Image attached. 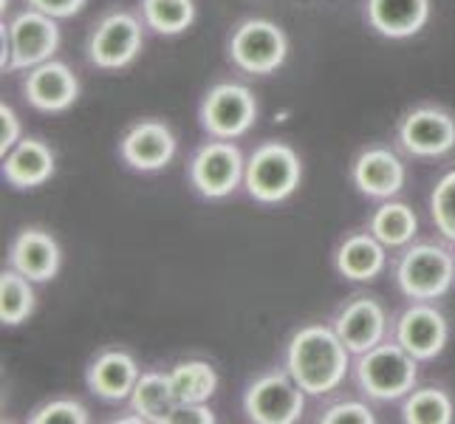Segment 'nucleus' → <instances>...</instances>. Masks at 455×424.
Here are the masks:
<instances>
[{"label": "nucleus", "instance_id": "nucleus-1", "mask_svg": "<svg viewBox=\"0 0 455 424\" xmlns=\"http://www.w3.org/2000/svg\"><path fill=\"white\" fill-rule=\"evenodd\" d=\"M286 371L308 396L334 394L351 371V351L334 325H306L286 345Z\"/></svg>", "mask_w": 455, "mask_h": 424}, {"label": "nucleus", "instance_id": "nucleus-2", "mask_svg": "<svg viewBox=\"0 0 455 424\" xmlns=\"http://www.w3.org/2000/svg\"><path fill=\"white\" fill-rule=\"evenodd\" d=\"M354 376L365 396L376 402H396L416 388L419 359L407 354L399 342H379L376 348L359 354Z\"/></svg>", "mask_w": 455, "mask_h": 424}, {"label": "nucleus", "instance_id": "nucleus-3", "mask_svg": "<svg viewBox=\"0 0 455 424\" xmlns=\"http://www.w3.org/2000/svg\"><path fill=\"white\" fill-rule=\"evenodd\" d=\"M303 179L300 156L286 141H263L246 159V193L258 204H280L297 193Z\"/></svg>", "mask_w": 455, "mask_h": 424}, {"label": "nucleus", "instance_id": "nucleus-4", "mask_svg": "<svg viewBox=\"0 0 455 424\" xmlns=\"http://www.w3.org/2000/svg\"><path fill=\"white\" fill-rule=\"evenodd\" d=\"M60 40L57 18L28 6L4 26V71H31L54 60Z\"/></svg>", "mask_w": 455, "mask_h": 424}, {"label": "nucleus", "instance_id": "nucleus-5", "mask_svg": "<svg viewBox=\"0 0 455 424\" xmlns=\"http://www.w3.org/2000/svg\"><path fill=\"white\" fill-rule=\"evenodd\" d=\"M455 280V252L435 244H413L396 263V283L404 297L430 303L444 297Z\"/></svg>", "mask_w": 455, "mask_h": 424}, {"label": "nucleus", "instance_id": "nucleus-6", "mask_svg": "<svg viewBox=\"0 0 455 424\" xmlns=\"http://www.w3.org/2000/svg\"><path fill=\"white\" fill-rule=\"evenodd\" d=\"M229 57L246 74H275L289 57V37L277 23L266 18H249L238 23L229 37Z\"/></svg>", "mask_w": 455, "mask_h": 424}, {"label": "nucleus", "instance_id": "nucleus-7", "mask_svg": "<svg viewBox=\"0 0 455 424\" xmlns=\"http://www.w3.org/2000/svg\"><path fill=\"white\" fill-rule=\"evenodd\" d=\"M306 390L291 380L286 371H269L246 388L243 413L258 424H294L303 419Z\"/></svg>", "mask_w": 455, "mask_h": 424}, {"label": "nucleus", "instance_id": "nucleus-8", "mask_svg": "<svg viewBox=\"0 0 455 424\" xmlns=\"http://www.w3.org/2000/svg\"><path fill=\"white\" fill-rule=\"evenodd\" d=\"M145 49L142 20L131 12H111L93 26L88 37V60L102 71H122Z\"/></svg>", "mask_w": 455, "mask_h": 424}, {"label": "nucleus", "instance_id": "nucleus-9", "mask_svg": "<svg viewBox=\"0 0 455 424\" xmlns=\"http://www.w3.org/2000/svg\"><path fill=\"white\" fill-rule=\"evenodd\" d=\"M201 128L212 139H241L258 122L255 93L241 83H218L201 102Z\"/></svg>", "mask_w": 455, "mask_h": 424}, {"label": "nucleus", "instance_id": "nucleus-10", "mask_svg": "<svg viewBox=\"0 0 455 424\" xmlns=\"http://www.w3.org/2000/svg\"><path fill=\"white\" fill-rule=\"evenodd\" d=\"M246 176V162L238 145L215 139L201 145L190 162V184L204 198H227L238 190Z\"/></svg>", "mask_w": 455, "mask_h": 424}, {"label": "nucleus", "instance_id": "nucleus-11", "mask_svg": "<svg viewBox=\"0 0 455 424\" xmlns=\"http://www.w3.org/2000/svg\"><path fill=\"white\" fill-rule=\"evenodd\" d=\"M399 145L416 159H438L455 148V119L442 108L421 105L399 122Z\"/></svg>", "mask_w": 455, "mask_h": 424}, {"label": "nucleus", "instance_id": "nucleus-12", "mask_svg": "<svg viewBox=\"0 0 455 424\" xmlns=\"http://www.w3.org/2000/svg\"><path fill=\"white\" fill-rule=\"evenodd\" d=\"M334 332L351 354H365L387 337V311L368 294H356L345 303L334 317Z\"/></svg>", "mask_w": 455, "mask_h": 424}, {"label": "nucleus", "instance_id": "nucleus-13", "mask_svg": "<svg viewBox=\"0 0 455 424\" xmlns=\"http://www.w3.org/2000/svg\"><path fill=\"white\" fill-rule=\"evenodd\" d=\"M450 340L447 317L435 306L416 300L411 308L402 311L396 320V342L407 354H413L419 363H430L444 351Z\"/></svg>", "mask_w": 455, "mask_h": 424}, {"label": "nucleus", "instance_id": "nucleus-14", "mask_svg": "<svg viewBox=\"0 0 455 424\" xmlns=\"http://www.w3.org/2000/svg\"><path fill=\"white\" fill-rule=\"evenodd\" d=\"M26 102L40 114H66L80 100V80L60 60H49L31 68L23 80Z\"/></svg>", "mask_w": 455, "mask_h": 424}, {"label": "nucleus", "instance_id": "nucleus-15", "mask_svg": "<svg viewBox=\"0 0 455 424\" xmlns=\"http://www.w3.org/2000/svg\"><path fill=\"white\" fill-rule=\"evenodd\" d=\"M179 141L172 131L159 119H142L122 136L119 153L128 167L139 172H156L172 162Z\"/></svg>", "mask_w": 455, "mask_h": 424}, {"label": "nucleus", "instance_id": "nucleus-16", "mask_svg": "<svg viewBox=\"0 0 455 424\" xmlns=\"http://www.w3.org/2000/svg\"><path fill=\"white\" fill-rule=\"evenodd\" d=\"M404 164L402 159L387 148H368L354 159L351 164V181L363 196L387 201L402 193L404 187Z\"/></svg>", "mask_w": 455, "mask_h": 424}, {"label": "nucleus", "instance_id": "nucleus-17", "mask_svg": "<svg viewBox=\"0 0 455 424\" xmlns=\"http://www.w3.org/2000/svg\"><path fill=\"white\" fill-rule=\"evenodd\" d=\"M142 376V368H139L136 359L128 351H102L93 363L88 365L85 382L93 396H100L102 402H124L131 399L133 388Z\"/></svg>", "mask_w": 455, "mask_h": 424}, {"label": "nucleus", "instance_id": "nucleus-18", "mask_svg": "<svg viewBox=\"0 0 455 424\" xmlns=\"http://www.w3.org/2000/svg\"><path fill=\"white\" fill-rule=\"evenodd\" d=\"M365 18L387 40L416 37L430 20V0H365Z\"/></svg>", "mask_w": 455, "mask_h": 424}, {"label": "nucleus", "instance_id": "nucleus-19", "mask_svg": "<svg viewBox=\"0 0 455 424\" xmlns=\"http://www.w3.org/2000/svg\"><path fill=\"white\" fill-rule=\"evenodd\" d=\"M60 244L43 229H23L9 246V263L12 269L26 275L31 283H45L57 277L60 272Z\"/></svg>", "mask_w": 455, "mask_h": 424}, {"label": "nucleus", "instance_id": "nucleus-20", "mask_svg": "<svg viewBox=\"0 0 455 424\" xmlns=\"http://www.w3.org/2000/svg\"><path fill=\"white\" fill-rule=\"evenodd\" d=\"M54 150L40 139H20L4 156V179L14 190H35L54 176Z\"/></svg>", "mask_w": 455, "mask_h": 424}, {"label": "nucleus", "instance_id": "nucleus-21", "mask_svg": "<svg viewBox=\"0 0 455 424\" xmlns=\"http://www.w3.org/2000/svg\"><path fill=\"white\" fill-rule=\"evenodd\" d=\"M337 272L345 280H354V283H371L376 280L387 266V246L376 238V235L368 232H351L337 246Z\"/></svg>", "mask_w": 455, "mask_h": 424}, {"label": "nucleus", "instance_id": "nucleus-22", "mask_svg": "<svg viewBox=\"0 0 455 424\" xmlns=\"http://www.w3.org/2000/svg\"><path fill=\"white\" fill-rule=\"evenodd\" d=\"M131 411L136 413V421L150 424H167L172 411L179 407V396L172 390L170 371H145L131 394Z\"/></svg>", "mask_w": 455, "mask_h": 424}, {"label": "nucleus", "instance_id": "nucleus-23", "mask_svg": "<svg viewBox=\"0 0 455 424\" xmlns=\"http://www.w3.org/2000/svg\"><path fill=\"white\" fill-rule=\"evenodd\" d=\"M368 229L387 249H402V246H411L413 238L419 235V218H416V212L407 207L404 201L387 198V201H382L379 207L373 210L371 221H368Z\"/></svg>", "mask_w": 455, "mask_h": 424}, {"label": "nucleus", "instance_id": "nucleus-24", "mask_svg": "<svg viewBox=\"0 0 455 424\" xmlns=\"http://www.w3.org/2000/svg\"><path fill=\"white\" fill-rule=\"evenodd\" d=\"M170 382L179 396V404L210 402L218 390V373L207 359H184V363L170 368Z\"/></svg>", "mask_w": 455, "mask_h": 424}, {"label": "nucleus", "instance_id": "nucleus-25", "mask_svg": "<svg viewBox=\"0 0 455 424\" xmlns=\"http://www.w3.org/2000/svg\"><path fill=\"white\" fill-rule=\"evenodd\" d=\"M142 20L156 35H184L196 20L193 0H142Z\"/></svg>", "mask_w": 455, "mask_h": 424}, {"label": "nucleus", "instance_id": "nucleus-26", "mask_svg": "<svg viewBox=\"0 0 455 424\" xmlns=\"http://www.w3.org/2000/svg\"><path fill=\"white\" fill-rule=\"evenodd\" d=\"M35 289L31 280L18 269H6L0 275V323L4 325H20L35 311Z\"/></svg>", "mask_w": 455, "mask_h": 424}, {"label": "nucleus", "instance_id": "nucleus-27", "mask_svg": "<svg viewBox=\"0 0 455 424\" xmlns=\"http://www.w3.org/2000/svg\"><path fill=\"white\" fill-rule=\"evenodd\" d=\"M452 413V399L442 388L411 390L402 404V421L407 424H450Z\"/></svg>", "mask_w": 455, "mask_h": 424}, {"label": "nucleus", "instance_id": "nucleus-28", "mask_svg": "<svg viewBox=\"0 0 455 424\" xmlns=\"http://www.w3.org/2000/svg\"><path fill=\"white\" fill-rule=\"evenodd\" d=\"M430 215L442 238L455 244V170L444 172L430 196Z\"/></svg>", "mask_w": 455, "mask_h": 424}, {"label": "nucleus", "instance_id": "nucleus-29", "mask_svg": "<svg viewBox=\"0 0 455 424\" xmlns=\"http://www.w3.org/2000/svg\"><path fill=\"white\" fill-rule=\"evenodd\" d=\"M31 424H54V421H62V424H88L91 416H88V407L76 399H54V402H45L43 407H37L35 413L28 416Z\"/></svg>", "mask_w": 455, "mask_h": 424}, {"label": "nucleus", "instance_id": "nucleus-30", "mask_svg": "<svg viewBox=\"0 0 455 424\" xmlns=\"http://www.w3.org/2000/svg\"><path fill=\"white\" fill-rule=\"evenodd\" d=\"M320 421H325V424H351V421H356V424H373L376 416H373V411H371L368 404L348 399V402H337L331 407H325Z\"/></svg>", "mask_w": 455, "mask_h": 424}, {"label": "nucleus", "instance_id": "nucleus-31", "mask_svg": "<svg viewBox=\"0 0 455 424\" xmlns=\"http://www.w3.org/2000/svg\"><path fill=\"white\" fill-rule=\"evenodd\" d=\"M23 139V128H20V116L14 114L12 105H0V156H6L18 141Z\"/></svg>", "mask_w": 455, "mask_h": 424}, {"label": "nucleus", "instance_id": "nucleus-32", "mask_svg": "<svg viewBox=\"0 0 455 424\" xmlns=\"http://www.w3.org/2000/svg\"><path fill=\"white\" fill-rule=\"evenodd\" d=\"M212 421H215V413L207 402H187L172 411L167 424H212Z\"/></svg>", "mask_w": 455, "mask_h": 424}, {"label": "nucleus", "instance_id": "nucleus-33", "mask_svg": "<svg viewBox=\"0 0 455 424\" xmlns=\"http://www.w3.org/2000/svg\"><path fill=\"white\" fill-rule=\"evenodd\" d=\"M26 4L37 12L52 14L57 20H66V18H74V14H80L88 0H26Z\"/></svg>", "mask_w": 455, "mask_h": 424}]
</instances>
